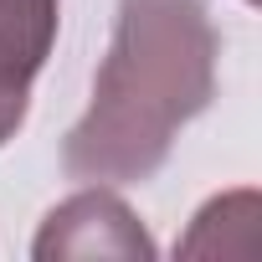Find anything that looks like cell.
Masks as SVG:
<instances>
[{
    "instance_id": "3957f363",
    "label": "cell",
    "mask_w": 262,
    "mask_h": 262,
    "mask_svg": "<svg viewBox=\"0 0 262 262\" xmlns=\"http://www.w3.org/2000/svg\"><path fill=\"white\" fill-rule=\"evenodd\" d=\"M62 0H0V149L31 113V82L57 47Z\"/></svg>"
},
{
    "instance_id": "6da1fadb",
    "label": "cell",
    "mask_w": 262,
    "mask_h": 262,
    "mask_svg": "<svg viewBox=\"0 0 262 262\" xmlns=\"http://www.w3.org/2000/svg\"><path fill=\"white\" fill-rule=\"evenodd\" d=\"M216 57L206 0H118L93 103L62 139V170L88 185L160 175L180 128L216 98Z\"/></svg>"
},
{
    "instance_id": "7a4b0ae2",
    "label": "cell",
    "mask_w": 262,
    "mask_h": 262,
    "mask_svg": "<svg viewBox=\"0 0 262 262\" xmlns=\"http://www.w3.org/2000/svg\"><path fill=\"white\" fill-rule=\"evenodd\" d=\"M155 236L144 231V221L134 216L123 195L88 185L77 195H67L62 206L47 211L31 257L36 262H57V257H123V262H155Z\"/></svg>"
}]
</instances>
